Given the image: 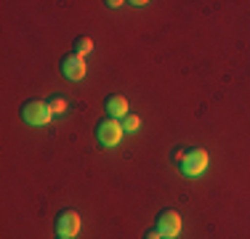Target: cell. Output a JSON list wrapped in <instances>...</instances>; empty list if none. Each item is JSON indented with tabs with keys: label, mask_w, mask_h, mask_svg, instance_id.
<instances>
[{
	"label": "cell",
	"mask_w": 250,
	"mask_h": 239,
	"mask_svg": "<svg viewBox=\"0 0 250 239\" xmlns=\"http://www.w3.org/2000/svg\"><path fill=\"white\" fill-rule=\"evenodd\" d=\"M62 72H64V77L67 80H83L85 77V72H88V67H85V61H83V56H75V53H69V56H64L62 59Z\"/></svg>",
	"instance_id": "obj_6"
},
{
	"label": "cell",
	"mask_w": 250,
	"mask_h": 239,
	"mask_svg": "<svg viewBox=\"0 0 250 239\" xmlns=\"http://www.w3.org/2000/svg\"><path fill=\"white\" fill-rule=\"evenodd\" d=\"M104 109H106V115H109V117L123 120L125 115H128V101H125V96H120V93H112V96H106Z\"/></svg>",
	"instance_id": "obj_7"
},
{
	"label": "cell",
	"mask_w": 250,
	"mask_h": 239,
	"mask_svg": "<svg viewBox=\"0 0 250 239\" xmlns=\"http://www.w3.org/2000/svg\"><path fill=\"white\" fill-rule=\"evenodd\" d=\"M53 226H56V237L72 239V237L80 234V226H83L80 213H75V210H62V213L56 215V220H53Z\"/></svg>",
	"instance_id": "obj_4"
},
{
	"label": "cell",
	"mask_w": 250,
	"mask_h": 239,
	"mask_svg": "<svg viewBox=\"0 0 250 239\" xmlns=\"http://www.w3.org/2000/svg\"><path fill=\"white\" fill-rule=\"evenodd\" d=\"M208 162H210V157H208L205 149H200V146L187 149V154H184V159H181V173L187 178H200L202 173L208 170Z\"/></svg>",
	"instance_id": "obj_1"
},
{
	"label": "cell",
	"mask_w": 250,
	"mask_h": 239,
	"mask_svg": "<svg viewBox=\"0 0 250 239\" xmlns=\"http://www.w3.org/2000/svg\"><path fill=\"white\" fill-rule=\"evenodd\" d=\"M123 125H120V120H115V117H104V120H99L96 122V141L101 143V146H106V149H112V146H117L123 139Z\"/></svg>",
	"instance_id": "obj_2"
},
{
	"label": "cell",
	"mask_w": 250,
	"mask_h": 239,
	"mask_svg": "<svg viewBox=\"0 0 250 239\" xmlns=\"http://www.w3.org/2000/svg\"><path fill=\"white\" fill-rule=\"evenodd\" d=\"M48 109H51L53 117H56V115H64V112H67V99H62V96H53V99L48 101Z\"/></svg>",
	"instance_id": "obj_10"
},
{
	"label": "cell",
	"mask_w": 250,
	"mask_h": 239,
	"mask_svg": "<svg viewBox=\"0 0 250 239\" xmlns=\"http://www.w3.org/2000/svg\"><path fill=\"white\" fill-rule=\"evenodd\" d=\"M56 239H64V237H56Z\"/></svg>",
	"instance_id": "obj_12"
},
{
	"label": "cell",
	"mask_w": 250,
	"mask_h": 239,
	"mask_svg": "<svg viewBox=\"0 0 250 239\" xmlns=\"http://www.w3.org/2000/svg\"><path fill=\"white\" fill-rule=\"evenodd\" d=\"M21 120H24L27 125H35V128H43V125H48L53 115L48 109V101H40V99H32L27 101L24 106H21Z\"/></svg>",
	"instance_id": "obj_3"
},
{
	"label": "cell",
	"mask_w": 250,
	"mask_h": 239,
	"mask_svg": "<svg viewBox=\"0 0 250 239\" xmlns=\"http://www.w3.org/2000/svg\"><path fill=\"white\" fill-rule=\"evenodd\" d=\"M144 239H165V237L160 234L157 229H152V231H146V234H144Z\"/></svg>",
	"instance_id": "obj_11"
},
{
	"label": "cell",
	"mask_w": 250,
	"mask_h": 239,
	"mask_svg": "<svg viewBox=\"0 0 250 239\" xmlns=\"http://www.w3.org/2000/svg\"><path fill=\"white\" fill-rule=\"evenodd\" d=\"M154 229L160 231L165 239H173L181 234V215H178L176 210H163L157 215V226Z\"/></svg>",
	"instance_id": "obj_5"
},
{
	"label": "cell",
	"mask_w": 250,
	"mask_h": 239,
	"mask_svg": "<svg viewBox=\"0 0 250 239\" xmlns=\"http://www.w3.org/2000/svg\"><path fill=\"white\" fill-rule=\"evenodd\" d=\"M75 56H85V53H91L93 51V40L91 38H85V35H83V38H75Z\"/></svg>",
	"instance_id": "obj_8"
},
{
	"label": "cell",
	"mask_w": 250,
	"mask_h": 239,
	"mask_svg": "<svg viewBox=\"0 0 250 239\" xmlns=\"http://www.w3.org/2000/svg\"><path fill=\"white\" fill-rule=\"evenodd\" d=\"M120 125H123V130H125V133H136V130H139V125H141V120L128 112V115H125V117L120 120Z\"/></svg>",
	"instance_id": "obj_9"
}]
</instances>
